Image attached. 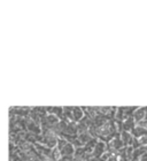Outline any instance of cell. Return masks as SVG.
Instances as JSON below:
<instances>
[{"mask_svg": "<svg viewBox=\"0 0 147 161\" xmlns=\"http://www.w3.org/2000/svg\"><path fill=\"white\" fill-rule=\"evenodd\" d=\"M59 151L62 154V157L63 155H71L74 153V147L70 144H68L67 142L60 141V143H59Z\"/></svg>", "mask_w": 147, "mask_h": 161, "instance_id": "6da1fadb", "label": "cell"}, {"mask_svg": "<svg viewBox=\"0 0 147 161\" xmlns=\"http://www.w3.org/2000/svg\"><path fill=\"white\" fill-rule=\"evenodd\" d=\"M61 161H74V159H73V157L71 155H63L62 157V160Z\"/></svg>", "mask_w": 147, "mask_h": 161, "instance_id": "3957f363", "label": "cell"}, {"mask_svg": "<svg viewBox=\"0 0 147 161\" xmlns=\"http://www.w3.org/2000/svg\"><path fill=\"white\" fill-rule=\"evenodd\" d=\"M133 116H134V119H136V121L139 123V122H140L141 120H144L145 116H146V109H145V108H138V111H136L133 113Z\"/></svg>", "mask_w": 147, "mask_h": 161, "instance_id": "7a4b0ae2", "label": "cell"}]
</instances>
